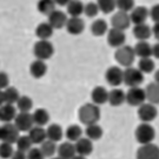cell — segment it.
I'll use <instances>...</instances> for the list:
<instances>
[{
  "label": "cell",
  "mask_w": 159,
  "mask_h": 159,
  "mask_svg": "<svg viewBox=\"0 0 159 159\" xmlns=\"http://www.w3.org/2000/svg\"><path fill=\"white\" fill-rule=\"evenodd\" d=\"M79 120L81 124L84 125H91L96 124L100 119V108L99 105H97L94 102H87L85 105H83L79 108Z\"/></svg>",
  "instance_id": "1"
},
{
  "label": "cell",
  "mask_w": 159,
  "mask_h": 159,
  "mask_svg": "<svg viewBox=\"0 0 159 159\" xmlns=\"http://www.w3.org/2000/svg\"><path fill=\"white\" fill-rule=\"evenodd\" d=\"M136 52L134 48L129 45H123L117 48V51L114 53V58L117 60V63L123 67H129L132 66V64L134 63L136 59Z\"/></svg>",
  "instance_id": "2"
},
{
  "label": "cell",
  "mask_w": 159,
  "mask_h": 159,
  "mask_svg": "<svg viewBox=\"0 0 159 159\" xmlns=\"http://www.w3.org/2000/svg\"><path fill=\"white\" fill-rule=\"evenodd\" d=\"M53 53H54V47L48 39H39L33 46V54L37 59L47 60L53 56Z\"/></svg>",
  "instance_id": "3"
},
{
  "label": "cell",
  "mask_w": 159,
  "mask_h": 159,
  "mask_svg": "<svg viewBox=\"0 0 159 159\" xmlns=\"http://www.w3.org/2000/svg\"><path fill=\"white\" fill-rule=\"evenodd\" d=\"M137 142L139 144H146V143H152L156 138V130L151 125V123H143L138 125L134 132Z\"/></svg>",
  "instance_id": "4"
},
{
  "label": "cell",
  "mask_w": 159,
  "mask_h": 159,
  "mask_svg": "<svg viewBox=\"0 0 159 159\" xmlns=\"http://www.w3.org/2000/svg\"><path fill=\"white\" fill-rule=\"evenodd\" d=\"M146 91L140 86H133L126 92V102L131 106H140L146 102Z\"/></svg>",
  "instance_id": "5"
},
{
  "label": "cell",
  "mask_w": 159,
  "mask_h": 159,
  "mask_svg": "<svg viewBox=\"0 0 159 159\" xmlns=\"http://www.w3.org/2000/svg\"><path fill=\"white\" fill-rule=\"evenodd\" d=\"M144 81V73L138 67L129 66L124 70V84L130 87L140 86Z\"/></svg>",
  "instance_id": "6"
},
{
  "label": "cell",
  "mask_w": 159,
  "mask_h": 159,
  "mask_svg": "<svg viewBox=\"0 0 159 159\" xmlns=\"http://www.w3.org/2000/svg\"><path fill=\"white\" fill-rule=\"evenodd\" d=\"M138 118L143 123H152L157 116H158V110L156 105L152 102H144L140 106H138Z\"/></svg>",
  "instance_id": "7"
},
{
  "label": "cell",
  "mask_w": 159,
  "mask_h": 159,
  "mask_svg": "<svg viewBox=\"0 0 159 159\" xmlns=\"http://www.w3.org/2000/svg\"><path fill=\"white\" fill-rule=\"evenodd\" d=\"M19 129L13 123H5L2 126H0V140L6 143L16 144L19 138Z\"/></svg>",
  "instance_id": "8"
},
{
  "label": "cell",
  "mask_w": 159,
  "mask_h": 159,
  "mask_svg": "<svg viewBox=\"0 0 159 159\" xmlns=\"http://www.w3.org/2000/svg\"><path fill=\"white\" fill-rule=\"evenodd\" d=\"M13 123L16 124L20 132H29L32 127L34 126V120L33 116L30 112H23L20 111L19 113H17L16 118L13 120Z\"/></svg>",
  "instance_id": "9"
},
{
  "label": "cell",
  "mask_w": 159,
  "mask_h": 159,
  "mask_svg": "<svg viewBox=\"0 0 159 159\" xmlns=\"http://www.w3.org/2000/svg\"><path fill=\"white\" fill-rule=\"evenodd\" d=\"M105 79L108 85L118 87L124 83V71L118 66H111L106 70Z\"/></svg>",
  "instance_id": "10"
},
{
  "label": "cell",
  "mask_w": 159,
  "mask_h": 159,
  "mask_svg": "<svg viewBox=\"0 0 159 159\" xmlns=\"http://www.w3.org/2000/svg\"><path fill=\"white\" fill-rule=\"evenodd\" d=\"M137 157L140 159H158L159 146L153 143L140 144V148L137 151Z\"/></svg>",
  "instance_id": "11"
},
{
  "label": "cell",
  "mask_w": 159,
  "mask_h": 159,
  "mask_svg": "<svg viewBox=\"0 0 159 159\" xmlns=\"http://www.w3.org/2000/svg\"><path fill=\"white\" fill-rule=\"evenodd\" d=\"M111 24H112V27H114V29L125 31V30L130 27L131 25L130 13L124 11L116 12L113 14V17H112V19H111Z\"/></svg>",
  "instance_id": "12"
},
{
  "label": "cell",
  "mask_w": 159,
  "mask_h": 159,
  "mask_svg": "<svg viewBox=\"0 0 159 159\" xmlns=\"http://www.w3.org/2000/svg\"><path fill=\"white\" fill-rule=\"evenodd\" d=\"M126 35L125 32L121 30L112 27L107 31V44L113 48H118L120 46L125 45Z\"/></svg>",
  "instance_id": "13"
},
{
  "label": "cell",
  "mask_w": 159,
  "mask_h": 159,
  "mask_svg": "<svg viewBox=\"0 0 159 159\" xmlns=\"http://www.w3.org/2000/svg\"><path fill=\"white\" fill-rule=\"evenodd\" d=\"M75 145V151H77V154L84 158L86 156L91 154V152L93 151V140H91L90 138L87 137H81L79 138L77 142L74 143Z\"/></svg>",
  "instance_id": "14"
},
{
  "label": "cell",
  "mask_w": 159,
  "mask_h": 159,
  "mask_svg": "<svg viewBox=\"0 0 159 159\" xmlns=\"http://www.w3.org/2000/svg\"><path fill=\"white\" fill-rule=\"evenodd\" d=\"M66 31L72 35H79L85 30V23L80 17H71L66 23Z\"/></svg>",
  "instance_id": "15"
},
{
  "label": "cell",
  "mask_w": 159,
  "mask_h": 159,
  "mask_svg": "<svg viewBox=\"0 0 159 159\" xmlns=\"http://www.w3.org/2000/svg\"><path fill=\"white\" fill-rule=\"evenodd\" d=\"M148 17H150V11L145 6H134V8L130 12L131 23L134 25L146 23Z\"/></svg>",
  "instance_id": "16"
},
{
  "label": "cell",
  "mask_w": 159,
  "mask_h": 159,
  "mask_svg": "<svg viewBox=\"0 0 159 159\" xmlns=\"http://www.w3.org/2000/svg\"><path fill=\"white\" fill-rule=\"evenodd\" d=\"M47 17H48V23L51 24L52 27L54 30H60L65 27L68 19L67 16L63 11H59V10H54Z\"/></svg>",
  "instance_id": "17"
},
{
  "label": "cell",
  "mask_w": 159,
  "mask_h": 159,
  "mask_svg": "<svg viewBox=\"0 0 159 159\" xmlns=\"http://www.w3.org/2000/svg\"><path fill=\"white\" fill-rule=\"evenodd\" d=\"M58 157L61 159H72L77 156V151H75V145L73 142H65L61 143L57 150Z\"/></svg>",
  "instance_id": "18"
},
{
  "label": "cell",
  "mask_w": 159,
  "mask_h": 159,
  "mask_svg": "<svg viewBox=\"0 0 159 159\" xmlns=\"http://www.w3.org/2000/svg\"><path fill=\"white\" fill-rule=\"evenodd\" d=\"M17 116V108L14 104H2L0 106V121L2 123H12Z\"/></svg>",
  "instance_id": "19"
},
{
  "label": "cell",
  "mask_w": 159,
  "mask_h": 159,
  "mask_svg": "<svg viewBox=\"0 0 159 159\" xmlns=\"http://www.w3.org/2000/svg\"><path fill=\"white\" fill-rule=\"evenodd\" d=\"M46 72H47V65H46L45 60L35 58V60L30 65V73L35 79L43 78L46 74Z\"/></svg>",
  "instance_id": "20"
},
{
  "label": "cell",
  "mask_w": 159,
  "mask_h": 159,
  "mask_svg": "<svg viewBox=\"0 0 159 159\" xmlns=\"http://www.w3.org/2000/svg\"><path fill=\"white\" fill-rule=\"evenodd\" d=\"M126 102V93L119 87H114L108 91V102L111 106H120Z\"/></svg>",
  "instance_id": "21"
},
{
  "label": "cell",
  "mask_w": 159,
  "mask_h": 159,
  "mask_svg": "<svg viewBox=\"0 0 159 159\" xmlns=\"http://www.w3.org/2000/svg\"><path fill=\"white\" fill-rule=\"evenodd\" d=\"M92 102L97 105H104L105 102H108V91L102 86H97L91 92Z\"/></svg>",
  "instance_id": "22"
},
{
  "label": "cell",
  "mask_w": 159,
  "mask_h": 159,
  "mask_svg": "<svg viewBox=\"0 0 159 159\" xmlns=\"http://www.w3.org/2000/svg\"><path fill=\"white\" fill-rule=\"evenodd\" d=\"M133 35L138 40H148L152 35V27H150L146 23L137 24L133 27Z\"/></svg>",
  "instance_id": "23"
},
{
  "label": "cell",
  "mask_w": 159,
  "mask_h": 159,
  "mask_svg": "<svg viewBox=\"0 0 159 159\" xmlns=\"http://www.w3.org/2000/svg\"><path fill=\"white\" fill-rule=\"evenodd\" d=\"M29 136L33 144H41L44 140L47 139L46 130L44 129V126H39V125H34L29 131Z\"/></svg>",
  "instance_id": "24"
},
{
  "label": "cell",
  "mask_w": 159,
  "mask_h": 159,
  "mask_svg": "<svg viewBox=\"0 0 159 159\" xmlns=\"http://www.w3.org/2000/svg\"><path fill=\"white\" fill-rule=\"evenodd\" d=\"M133 48H134L137 57H152V45H150V43H148V40H139Z\"/></svg>",
  "instance_id": "25"
},
{
  "label": "cell",
  "mask_w": 159,
  "mask_h": 159,
  "mask_svg": "<svg viewBox=\"0 0 159 159\" xmlns=\"http://www.w3.org/2000/svg\"><path fill=\"white\" fill-rule=\"evenodd\" d=\"M46 134H47V139L58 143L63 139L65 133H64L63 127L59 124H51V125L47 126V129H46Z\"/></svg>",
  "instance_id": "26"
},
{
  "label": "cell",
  "mask_w": 159,
  "mask_h": 159,
  "mask_svg": "<svg viewBox=\"0 0 159 159\" xmlns=\"http://www.w3.org/2000/svg\"><path fill=\"white\" fill-rule=\"evenodd\" d=\"M53 31L54 29L52 27V25L48 21L45 23H40L37 29H35V35L39 38V39H50L52 35H53Z\"/></svg>",
  "instance_id": "27"
},
{
  "label": "cell",
  "mask_w": 159,
  "mask_h": 159,
  "mask_svg": "<svg viewBox=\"0 0 159 159\" xmlns=\"http://www.w3.org/2000/svg\"><path fill=\"white\" fill-rule=\"evenodd\" d=\"M146 99L148 102H152L154 105H159V84L158 83H151L146 86Z\"/></svg>",
  "instance_id": "28"
},
{
  "label": "cell",
  "mask_w": 159,
  "mask_h": 159,
  "mask_svg": "<svg viewBox=\"0 0 159 159\" xmlns=\"http://www.w3.org/2000/svg\"><path fill=\"white\" fill-rule=\"evenodd\" d=\"M32 116H33L34 125L45 126L50 121V113L45 108H37L32 113Z\"/></svg>",
  "instance_id": "29"
},
{
  "label": "cell",
  "mask_w": 159,
  "mask_h": 159,
  "mask_svg": "<svg viewBox=\"0 0 159 159\" xmlns=\"http://www.w3.org/2000/svg\"><path fill=\"white\" fill-rule=\"evenodd\" d=\"M84 4L81 0H71L67 4V13L70 17H80L84 13Z\"/></svg>",
  "instance_id": "30"
},
{
  "label": "cell",
  "mask_w": 159,
  "mask_h": 159,
  "mask_svg": "<svg viewBox=\"0 0 159 159\" xmlns=\"http://www.w3.org/2000/svg\"><path fill=\"white\" fill-rule=\"evenodd\" d=\"M108 31V25L102 19H97L91 24V33L96 37H102Z\"/></svg>",
  "instance_id": "31"
},
{
  "label": "cell",
  "mask_w": 159,
  "mask_h": 159,
  "mask_svg": "<svg viewBox=\"0 0 159 159\" xmlns=\"http://www.w3.org/2000/svg\"><path fill=\"white\" fill-rule=\"evenodd\" d=\"M40 150L44 154V158H51L53 157L56 152H57V144L53 140H50V139H46L44 142L40 144Z\"/></svg>",
  "instance_id": "32"
},
{
  "label": "cell",
  "mask_w": 159,
  "mask_h": 159,
  "mask_svg": "<svg viewBox=\"0 0 159 159\" xmlns=\"http://www.w3.org/2000/svg\"><path fill=\"white\" fill-rule=\"evenodd\" d=\"M102 126L98 125V124H91V125H86V130H85V134L87 138H90L91 140H99L102 137Z\"/></svg>",
  "instance_id": "33"
},
{
  "label": "cell",
  "mask_w": 159,
  "mask_h": 159,
  "mask_svg": "<svg viewBox=\"0 0 159 159\" xmlns=\"http://www.w3.org/2000/svg\"><path fill=\"white\" fill-rule=\"evenodd\" d=\"M65 136L67 138V140L75 143L79 138L83 137V129L77 124L70 125L65 131Z\"/></svg>",
  "instance_id": "34"
},
{
  "label": "cell",
  "mask_w": 159,
  "mask_h": 159,
  "mask_svg": "<svg viewBox=\"0 0 159 159\" xmlns=\"http://www.w3.org/2000/svg\"><path fill=\"white\" fill-rule=\"evenodd\" d=\"M37 8L41 14L50 16L52 12L56 10V2H54V0H39Z\"/></svg>",
  "instance_id": "35"
},
{
  "label": "cell",
  "mask_w": 159,
  "mask_h": 159,
  "mask_svg": "<svg viewBox=\"0 0 159 159\" xmlns=\"http://www.w3.org/2000/svg\"><path fill=\"white\" fill-rule=\"evenodd\" d=\"M138 68L142 71L144 74H148V73H152L156 68V64L152 60L151 57L148 58H140L139 63H138Z\"/></svg>",
  "instance_id": "36"
},
{
  "label": "cell",
  "mask_w": 159,
  "mask_h": 159,
  "mask_svg": "<svg viewBox=\"0 0 159 159\" xmlns=\"http://www.w3.org/2000/svg\"><path fill=\"white\" fill-rule=\"evenodd\" d=\"M4 91V98H5V102L7 104H17L18 99H19V91H18L16 87H12V86H7Z\"/></svg>",
  "instance_id": "37"
},
{
  "label": "cell",
  "mask_w": 159,
  "mask_h": 159,
  "mask_svg": "<svg viewBox=\"0 0 159 159\" xmlns=\"http://www.w3.org/2000/svg\"><path fill=\"white\" fill-rule=\"evenodd\" d=\"M17 108L23 112H30L33 107V100L29 96H20L17 102Z\"/></svg>",
  "instance_id": "38"
},
{
  "label": "cell",
  "mask_w": 159,
  "mask_h": 159,
  "mask_svg": "<svg viewBox=\"0 0 159 159\" xmlns=\"http://www.w3.org/2000/svg\"><path fill=\"white\" fill-rule=\"evenodd\" d=\"M97 4L99 6L100 12L105 13V14H108L117 8L116 0H97Z\"/></svg>",
  "instance_id": "39"
},
{
  "label": "cell",
  "mask_w": 159,
  "mask_h": 159,
  "mask_svg": "<svg viewBox=\"0 0 159 159\" xmlns=\"http://www.w3.org/2000/svg\"><path fill=\"white\" fill-rule=\"evenodd\" d=\"M16 144H17L19 150H23L25 152H27L30 148H32V145H33V143H32L29 134L27 136H19Z\"/></svg>",
  "instance_id": "40"
},
{
  "label": "cell",
  "mask_w": 159,
  "mask_h": 159,
  "mask_svg": "<svg viewBox=\"0 0 159 159\" xmlns=\"http://www.w3.org/2000/svg\"><path fill=\"white\" fill-rule=\"evenodd\" d=\"M12 145L13 144L6 142H2L0 144V158H12V156L14 153V150H13Z\"/></svg>",
  "instance_id": "41"
},
{
  "label": "cell",
  "mask_w": 159,
  "mask_h": 159,
  "mask_svg": "<svg viewBox=\"0 0 159 159\" xmlns=\"http://www.w3.org/2000/svg\"><path fill=\"white\" fill-rule=\"evenodd\" d=\"M99 12H100V10H99V6H98L97 2H87L84 6V14L87 18L97 17Z\"/></svg>",
  "instance_id": "42"
},
{
  "label": "cell",
  "mask_w": 159,
  "mask_h": 159,
  "mask_svg": "<svg viewBox=\"0 0 159 159\" xmlns=\"http://www.w3.org/2000/svg\"><path fill=\"white\" fill-rule=\"evenodd\" d=\"M118 11L131 12L134 8V0H116Z\"/></svg>",
  "instance_id": "43"
},
{
  "label": "cell",
  "mask_w": 159,
  "mask_h": 159,
  "mask_svg": "<svg viewBox=\"0 0 159 159\" xmlns=\"http://www.w3.org/2000/svg\"><path fill=\"white\" fill-rule=\"evenodd\" d=\"M27 158L30 159H43L44 154L41 152L40 148H31L27 151Z\"/></svg>",
  "instance_id": "44"
},
{
  "label": "cell",
  "mask_w": 159,
  "mask_h": 159,
  "mask_svg": "<svg viewBox=\"0 0 159 159\" xmlns=\"http://www.w3.org/2000/svg\"><path fill=\"white\" fill-rule=\"evenodd\" d=\"M10 84V78L6 72L0 71V90H5Z\"/></svg>",
  "instance_id": "45"
},
{
  "label": "cell",
  "mask_w": 159,
  "mask_h": 159,
  "mask_svg": "<svg viewBox=\"0 0 159 159\" xmlns=\"http://www.w3.org/2000/svg\"><path fill=\"white\" fill-rule=\"evenodd\" d=\"M150 17L154 23H159V4H156L150 10Z\"/></svg>",
  "instance_id": "46"
},
{
  "label": "cell",
  "mask_w": 159,
  "mask_h": 159,
  "mask_svg": "<svg viewBox=\"0 0 159 159\" xmlns=\"http://www.w3.org/2000/svg\"><path fill=\"white\" fill-rule=\"evenodd\" d=\"M27 157V152H25V151H23V150H19L18 148L17 151H14V153H13V156H12V158L14 159H24Z\"/></svg>",
  "instance_id": "47"
},
{
  "label": "cell",
  "mask_w": 159,
  "mask_h": 159,
  "mask_svg": "<svg viewBox=\"0 0 159 159\" xmlns=\"http://www.w3.org/2000/svg\"><path fill=\"white\" fill-rule=\"evenodd\" d=\"M152 35L159 41V23H154L152 27Z\"/></svg>",
  "instance_id": "48"
},
{
  "label": "cell",
  "mask_w": 159,
  "mask_h": 159,
  "mask_svg": "<svg viewBox=\"0 0 159 159\" xmlns=\"http://www.w3.org/2000/svg\"><path fill=\"white\" fill-rule=\"evenodd\" d=\"M152 57L159 59V41L152 46Z\"/></svg>",
  "instance_id": "49"
},
{
  "label": "cell",
  "mask_w": 159,
  "mask_h": 159,
  "mask_svg": "<svg viewBox=\"0 0 159 159\" xmlns=\"http://www.w3.org/2000/svg\"><path fill=\"white\" fill-rule=\"evenodd\" d=\"M71 0H54L56 5H59V6H67V4Z\"/></svg>",
  "instance_id": "50"
},
{
  "label": "cell",
  "mask_w": 159,
  "mask_h": 159,
  "mask_svg": "<svg viewBox=\"0 0 159 159\" xmlns=\"http://www.w3.org/2000/svg\"><path fill=\"white\" fill-rule=\"evenodd\" d=\"M2 104H5V98H4V91L0 90V106H1Z\"/></svg>",
  "instance_id": "51"
},
{
  "label": "cell",
  "mask_w": 159,
  "mask_h": 159,
  "mask_svg": "<svg viewBox=\"0 0 159 159\" xmlns=\"http://www.w3.org/2000/svg\"><path fill=\"white\" fill-rule=\"evenodd\" d=\"M154 81L159 84V70H157L156 73H154Z\"/></svg>",
  "instance_id": "52"
}]
</instances>
